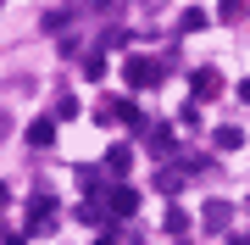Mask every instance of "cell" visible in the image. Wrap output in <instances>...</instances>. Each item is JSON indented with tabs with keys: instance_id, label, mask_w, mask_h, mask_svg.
<instances>
[{
	"instance_id": "cell-14",
	"label": "cell",
	"mask_w": 250,
	"mask_h": 245,
	"mask_svg": "<svg viewBox=\"0 0 250 245\" xmlns=\"http://www.w3.org/2000/svg\"><path fill=\"white\" fill-rule=\"evenodd\" d=\"M178 28H184V34H200V28H206V11H184Z\"/></svg>"
},
{
	"instance_id": "cell-11",
	"label": "cell",
	"mask_w": 250,
	"mask_h": 245,
	"mask_svg": "<svg viewBox=\"0 0 250 245\" xmlns=\"http://www.w3.org/2000/svg\"><path fill=\"white\" fill-rule=\"evenodd\" d=\"M83 78H106V56H100V50L83 56Z\"/></svg>"
},
{
	"instance_id": "cell-6",
	"label": "cell",
	"mask_w": 250,
	"mask_h": 245,
	"mask_svg": "<svg viewBox=\"0 0 250 245\" xmlns=\"http://www.w3.org/2000/svg\"><path fill=\"white\" fill-rule=\"evenodd\" d=\"M134 206H139L134 190H111V212H117V218H134Z\"/></svg>"
},
{
	"instance_id": "cell-4",
	"label": "cell",
	"mask_w": 250,
	"mask_h": 245,
	"mask_svg": "<svg viewBox=\"0 0 250 245\" xmlns=\"http://www.w3.org/2000/svg\"><path fill=\"white\" fill-rule=\"evenodd\" d=\"M50 206H56L50 195H34V200H28V228H50V223H56Z\"/></svg>"
},
{
	"instance_id": "cell-15",
	"label": "cell",
	"mask_w": 250,
	"mask_h": 245,
	"mask_svg": "<svg viewBox=\"0 0 250 245\" xmlns=\"http://www.w3.org/2000/svg\"><path fill=\"white\" fill-rule=\"evenodd\" d=\"M100 218H106V212H100V206H95V200H83V206H78V223H89V228H95Z\"/></svg>"
},
{
	"instance_id": "cell-7",
	"label": "cell",
	"mask_w": 250,
	"mask_h": 245,
	"mask_svg": "<svg viewBox=\"0 0 250 245\" xmlns=\"http://www.w3.org/2000/svg\"><path fill=\"white\" fill-rule=\"evenodd\" d=\"M128 162H134L128 145H111V151H106V173H128Z\"/></svg>"
},
{
	"instance_id": "cell-3",
	"label": "cell",
	"mask_w": 250,
	"mask_h": 245,
	"mask_svg": "<svg viewBox=\"0 0 250 245\" xmlns=\"http://www.w3.org/2000/svg\"><path fill=\"white\" fill-rule=\"evenodd\" d=\"M189 89H195V100H211V95H223V73H217V67H200V73L189 78Z\"/></svg>"
},
{
	"instance_id": "cell-2",
	"label": "cell",
	"mask_w": 250,
	"mask_h": 245,
	"mask_svg": "<svg viewBox=\"0 0 250 245\" xmlns=\"http://www.w3.org/2000/svg\"><path fill=\"white\" fill-rule=\"evenodd\" d=\"M100 123H128V128H139L145 123V111L134 106V100H123V95H111V100H100V111H95Z\"/></svg>"
},
{
	"instance_id": "cell-9",
	"label": "cell",
	"mask_w": 250,
	"mask_h": 245,
	"mask_svg": "<svg viewBox=\"0 0 250 245\" xmlns=\"http://www.w3.org/2000/svg\"><path fill=\"white\" fill-rule=\"evenodd\" d=\"M239 139H245V134H239L233 123H223V128H217V145H223V151H239Z\"/></svg>"
},
{
	"instance_id": "cell-10",
	"label": "cell",
	"mask_w": 250,
	"mask_h": 245,
	"mask_svg": "<svg viewBox=\"0 0 250 245\" xmlns=\"http://www.w3.org/2000/svg\"><path fill=\"white\" fill-rule=\"evenodd\" d=\"M167 234H189V212H178V206H167Z\"/></svg>"
},
{
	"instance_id": "cell-1",
	"label": "cell",
	"mask_w": 250,
	"mask_h": 245,
	"mask_svg": "<svg viewBox=\"0 0 250 245\" xmlns=\"http://www.w3.org/2000/svg\"><path fill=\"white\" fill-rule=\"evenodd\" d=\"M123 78L134 84V89H156V84H161V62H150V56H128V62H123Z\"/></svg>"
},
{
	"instance_id": "cell-8",
	"label": "cell",
	"mask_w": 250,
	"mask_h": 245,
	"mask_svg": "<svg viewBox=\"0 0 250 245\" xmlns=\"http://www.w3.org/2000/svg\"><path fill=\"white\" fill-rule=\"evenodd\" d=\"M245 11H250V0H217V17L223 22H239Z\"/></svg>"
},
{
	"instance_id": "cell-13",
	"label": "cell",
	"mask_w": 250,
	"mask_h": 245,
	"mask_svg": "<svg viewBox=\"0 0 250 245\" xmlns=\"http://www.w3.org/2000/svg\"><path fill=\"white\" fill-rule=\"evenodd\" d=\"M167 145H172V128L156 123V128H150V151H167Z\"/></svg>"
},
{
	"instance_id": "cell-12",
	"label": "cell",
	"mask_w": 250,
	"mask_h": 245,
	"mask_svg": "<svg viewBox=\"0 0 250 245\" xmlns=\"http://www.w3.org/2000/svg\"><path fill=\"white\" fill-rule=\"evenodd\" d=\"M28 139H34V145H50V139H56V123H34V128H28Z\"/></svg>"
},
{
	"instance_id": "cell-16",
	"label": "cell",
	"mask_w": 250,
	"mask_h": 245,
	"mask_svg": "<svg viewBox=\"0 0 250 245\" xmlns=\"http://www.w3.org/2000/svg\"><path fill=\"white\" fill-rule=\"evenodd\" d=\"M0 134H6V117H0Z\"/></svg>"
},
{
	"instance_id": "cell-5",
	"label": "cell",
	"mask_w": 250,
	"mask_h": 245,
	"mask_svg": "<svg viewBox=\"0 0 250 245\" xmlns=\"http://www.w3.org/2000/svg\"><path fill=\"white\" fill-rule=\"evenodd\" d=\"M228 218H233L228 200H206V228H228Z\"/></svg>"
}]
</instances>
